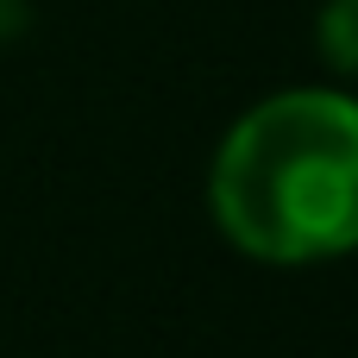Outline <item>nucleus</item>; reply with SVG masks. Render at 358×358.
<instances>
[{"mask_svg":"<svg viewBox=\"0 0 358 358\" xmlns=\"http://www.w3.org/2000/svg\"><path fill=\"white\" fill-rule=\"evenodd\" d=\"M214 227L258 264L358 252V101L283 88L239 113L208 170Z\"/></svg>","mask_w":358,"mask_h":358,"instance_id":"f257e3e1","label":"nucleus"},{"mask_svg":"<svg viewBox=\"0 0 358 358\" xmlns=\"http://www.w3.org/2000/svg\"><path fill=\"white\" fill-rule=\"evenodd\" d=\"M315 44H321V57H327L340 76L358 82V0H327V6H321Z\"/></svg>","mask_w":358,"mask_h":358,"instance_id":"f03ea898","label":"nucleus"}]
</instances>
